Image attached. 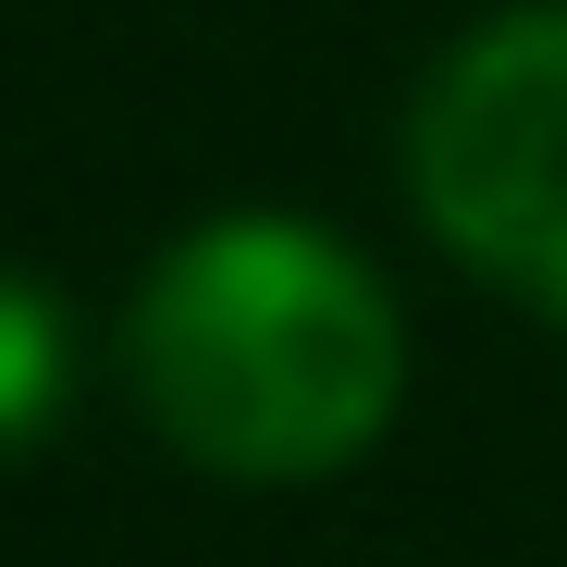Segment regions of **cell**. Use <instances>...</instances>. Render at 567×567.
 Segmentation results:
<instances>
[{"instance_id": "2", "label": "cell", "mask_w": 567, "mask_h": 567, "mask_svg": "<svg viewBox=\"0 0 567 567\" xmlns=\"http://www.w3.org/2000/svg\"><path fill=\"white\" fill-rule=\"evenodd\" d=\"M408 185L468 271L567 321V0L494 13L420 86Z\"/></svg>"}, {"instance_id": "1", "label": "cell", "mask_w": 567, "mask_h": 567, "mask_svg": "<svg viewBox=\"0 0 567 567\" xmlns=\"http://www.w3.org/2000/svg\"><path fill=\"white\" fill-rule=\"evenodd\" d=\"M124 370L173 456L223 482H321L383 444L408 333L358 247L297 210H235L161 247L124 309Z\"/></svg>"}, {"instance_id": "3", "label": "cell", "mask_w": 567, "mask_h": 567, "mask_svg": "<svg viewBox=\"0 0 567 567\" xmlns=\"http://www.w3.org/2000/svg\"><path fill=\"white\" fill-rule=\"evenodd\" d=\"M62 383H74V321H62V297L25 284V271H0V456L38 444V432L62 420Z\"/></svg>"}]
</instances>
